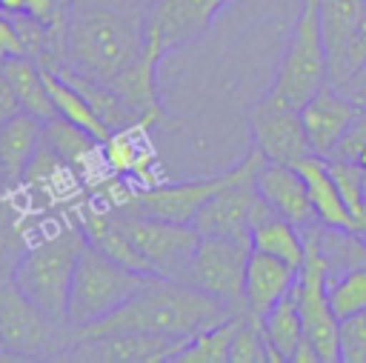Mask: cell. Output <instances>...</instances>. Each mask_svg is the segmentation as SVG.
I'll use <instances>...</instances> for the list:
<instances>
[{"label":"cell","mask_w":366,"mask_h":363,"mask_svg":"<svg viewBox=\"0 0 366 363\" xmlns=\"http://www.w3.org/2000/svg\"><path fill=\"white\" fill-rule=\"evenodd\" d=\"M146 46L143 0H71L66 26V66L112 83Z\"/></svg>","instance_id":"6da1fadb"},{"label":"cell","mask_w":366,"mask_h":363,"mask_svg":"<svg viewBox=\"0 0 366 363\" xmlns=\"http://www.w3.org/2000/svg\"><path fill=\"white\" fill-rule=\"evenodd\" d=\"M237 314L220 297L180 280L152 277L137 294H132L112 314L71 329L74 337H100L109 332H152L169 337H194L197 332Z\"/></svg>","instance_id":"7a4b0ae2"},{"label":"cell","mask_w":366,"mask_h":363,"mask_svg":"<svg viewBox=\"0 0 366 363\" xmlns=\"http://www.w3.org/2000/svg\"><path fill=\"white\" fill-rule=\"evenodd\" d=\"M86 232L77 226H66L54 232L51 237H43L40 243L29 246L11 266L14 286L37 306L43 309L57 326L69 329V292L71 277L80 260V252L86 246Z\"/></svg>","instance_id":"3957f363"},{"label":"cell","mask_w":366,"mask_h":363,"mask_svg":"<svg viewBox=\"0 0 366 363\" xmlns=\"http://www.w3.org/2000/svg\"><path fill=\"white\" fill-rule=\"evenodd\" d=\"M323 83H329V60L320 31V0H300L297 20L274 71V83L263 100L272 106L300 109Z\"/></svg>","instance_id":"277c9868"},{"label":"cell","mask_w":366,"mask_h":363,"mask_svg":"<svg viewBox=\"0 0 366 363\" xmlns=\"http://www.w3.org/2000/svg\"><path fill=\"white\" fill-rule=\"evenodd\" d=\"M152 277H157V274L134 272V269L112 260L92 243H86L80 252L74 277H71L69 329H80V326H89V323L112 314L132 294H137Z\"/></svg>","instance_id":"5b68a950"},{"label":"cell","mask_w":366,"mask_h":363,"mask_svg":"<svg viewBox=\"0 0 366 363\" xmlns=\"http://www.w3.org/2000/svg\"><path fill=\"white\" fill-rule=\"evenodd\" d=\"M71 329L37 309L11 277H0V346L9 360H60Z\"/></svg>","instance_id":"8992f818"},{"label":"cell","mask_w":366,"mask_h":363,"mask_svg":"<svg viewBox=\"0 0 366 363\" xmlns=\"http://www.w3.org/2000/svg\"><path fill=\"white\" fill-rule=\"evenodd\" d=\"M114 217H117L120 232L132 243V249L146 263L149 274L189 283L192 257H194V249L200 243V232L192 223L189 226L166 223V220L134 214V212H126L117 206H114Z\"/></svg>","instance_id":"52a82bcc"},{"label":"cell","mask_w":366,"mask_h":363,"mask_svg":"<svg viewBox=\"0 0 366 363\" xmlns=\"http://www.w3.org/2000/svg\"><path fill=\"white\" fill-rule=\"evenodd\" d=\"M303 243H306V254H303V263L297 269V283H295L303 332H306V340L315 346L320 363H340V346H337L340 320L329 303V286H326L329 263L320 252V223L303 229Z\"/></svg>","instance_id":"ba28073f"},{"label":"cell","mask_w":366,"mask_h":363,"mask_svg":"<svg viewBox=\"0 0 366 363\" xmlns=\"http://www.w3.org/2000/svg\"><path fill=\"white\" fill-rule=\"evenodd\" d=\"M260 163H263V154L252 146V151L237 163L240 166L237 174L197 212L192 226L200 234H217V237L252 243V209H254V200L260 197L254 174Z\"/></svg>","instance_id":"9c48e42d"},{"label":"cell","mask_w":366,"mask_h":363,"mask_svg":"<svg viewBox=\"0 0 366 363\" xmlns=\"http://www.w3.org/2000/svg\"><path fill=\"white\" fill-rule=\"evenodd\" d=\"M240 166H232L214 177H200V180H180V183H152L134 194H123L117 209L157 217L166 223H194L197 212L237 174Z\"/></svg>","instance_id":"30bf717a"},{"label":"cell","mask_w":366,"mask_h":363,"mask_svg":"<svg viewBox=\"0 0 366 363\" xmlns=\"http://www.w3.org/2000/svg\"><path fill=\"white\" fill-rule=\"evenodd\" d=\"M249 252H252V243H246V240L200 234V243H197L194 257H192L189 283L220 297L234 312H246L243 280H246Z\"/></svg>","instance_id":"8fae6325"},{"label":"cell","mask_w":366,"mask_h":363,"mask_svg":"<svg viewBox=\"0 0 366 363\" xmlns=\"http://www.w3.org/2000/svg\"><path fill=\"white\" fill-rule=\"evenodd\" d=\"M192 337H169L152 332H109L100 337L69 340L60 360L80 363H172Z\"/></svg>","instance_id":"7c38bea8"},{"label":"cell","mask_w":366,"mask_h":363,"mask_svg":"<svg viewBox=\"0 0 366 363\" xmlns=\"http://www.w3.org/2000/svg\"><path fill=\"white\" fill-rule=\"evenodd\" d=\"M163 54H166V46H163L160 34L146 23V46H143L140 57L126 71H120L112 83H106L137 111L143 129L166 123V109H163V100L157 91V63L163 60Z\"/></svg>","instance_id":"4fadbf2b"},{"label":"cell","mask_w":366,"mask_h":363,"mask_svg":"<svg viewBox=\"0 0 366 363\" xmlns=\"http://www.w3.org/2000/svg\"><path fill=\"white\" fill-rule=\"evenodd\" d=\"M249 126H252L254 149L269 163H289V166H295L306 154H312L297 109L272 106V103L260 100L252 109V114H249Z\"/></svg>","instance_id":"5bb4252c"},{"label":"cell","mask_w":366,"mask_h":363,"mask_svg":"<svg viewBox=\"0 0 366 363\" xmlns=\"http://www.w3.org/2000/svg\"><path fill=\"white\" fill-rule=\"evenodd\" d=\"M303 131L309 140V151L317 157H332L355 117L363 111L355 100H349L337 86L323 83L300 109Z\"/></svg>","instance_id":"9a60e30c"},{"label":"cell","mask_w":366,"mask_h":363,"mask_svg":"<svg viewBox=\"0 0 366 363\" xmlns=\"http://www.w3.org/2000/svg\"><path fill=\"white\" fill-rule=\"evenodd\" d=\"M229 3L234 0H152L146 23L160 34L166 51H172L203 37Z\"/></svg>","instance_id":"2e32d148"},{"label":"cell","mask_w":366,"mask_h":363,"mask_svg":"<svg viewBox=\"0 0 366 363\" xmlns=\"http://www.w3.org/2000/svg\"><path fill=\"white\" fill-rule=\"evenodd\" d=\"M254 183H257V192L260 197L283 217L289 220L292 226H297L300 232L320 223L317 214H315V206L309 200V189H306V180L303 174L289 166V163H269L263 160L257 166V174H254Z\"/></svg>","instance_id":"e0dca14e"},{"label":"cell","mask_w":366,"mask_h":363,"mask_svg":"<svg viewBox=\"0 0 366 363\" xmlns=\"http://www.w3.org/2000/svg\"><path fill=\"white\" fill-rule=\"evenodd\" d=\"M295 283H297V266L252 249L246 260V280H243L246 312L254 317H263L277 300H283L295 289Z\"/></svg>","instance_id":"ac0fdd59"},{"label":"cell","mask_w":366,"mask_h":363,"mask_svg":"<svg viewBox=\"0 0 366 363\" xmlns=\"http://www.w3.org/2000/svg\"><path fill=\"white\" fill-rule=\"evenodd\" d=\"M43 143V120L20 111L0 126V174L9 189L23 183V171Z\"/></svg>","instance_id":"d6986e66"},{"label":"cell","mask_w":366,"mask_h":363,"mask_svg":"<svg viewBox=\"0 0 366 363\" xmlns=\"http://www.w3.org/2000/svg\"><path fill=\"white\" fill-rule=\"evenodd\" d=\"M295 169L303 174L306 180V189H309V200L315 206V214L323 226H332V229H355V220L332 180V171H329V163L326 157H317V154H306L300 163H295ZM357 232V229H355Z\"/></svg>","instance_id":"ffe728a7"},{"label":"cell","mask_w":366,"mask_h":363,"mask_svg":"<svg viewBox=\"0 0 366 363\" xmlns=\"http://www.w3.org/2000/svg\"><path fill=\"white\" fill-rule=\"evenodd\" d=\"M366 0H320V31L326 43V60H329V83L335 86L343 74V57L349 37L355 31V23L360 17Z\"/></svg>","instance_id":"44dd1931"},{"label":"cell","mask_w":366,"mask_h":363,"mask_svg":"<svg viewBox=\"0 0 366 363\" xmlns=\"http://www.w3.org/2000/svg\"><path fill=\"white\" fill-rule=\"evenodd\" d=\"M43 146H49L77 174L92 169V160H94V154L100 149V143L89 131H83L80 126L69 123L60 114L43 120Z\"/></svg>","instance_id":"7402d4cb"},{"label":"cell","mask_w":366,"mask_h":363,"mask_svg":"<svg viewBox=\"0 0 366 363\" xmlns=\"http://www.w3.org/2000/svg\"><path fill=\"white\" fill-rule=\"evenodd\" d=\"M0 69H3L6 80L11 83V89H14L23 111H29V114H34L40 120H49V117L57 114L54 111V103H51V97L46 91V83H43V69L31 57L6 60Z\"/></svg>","instance_id":"603a6c76"},{"label":"cell","mask_w":366,"mask_h":363,"mask_svg":"<svg viewBox=\"0 0 366 363\" xmlns=\"http://www.w3.org/2000/svg\"><path fill=\"white\" fill-rule=\"evenodd\" d=\"M43 83H46V91H49V97H51V103H54V111L60 114V117H66L69 123H74V126H80L83 131H89L97 143H103L112 131L106 129V123L94 114V109L86 103V97L74 89V86H69L57 71H51V69H43Z\"/></svg>","instance_id":"cb8c5ba5"},{"label":"cell","mask_w":366,"mask_h":363,"mask_svg":"<svg viewBox=\"0 0 366 363\" xmlns=\"http://www.w3.org/2000/svg\"><path fill=\"white\" fill-rule=\"evenodd\" d=\"M252 249L274 254V257H280L297 269H300L303 254H306L303 232L297 226H292L289 220H283L277 212H269L266 217H260L252 226Z\"/></svg>","instance_id":"d4e9b609"},{"label":"cell","mask_w":366,"mask_h":363,"mask_svg":"<svg viewBox=\"0 0 366 363\" xmlns=\"http://www.w3.org/2000/svg\"><path fill=\"white\" fill-rule=\"evenodd\" d=\"M246 312H237L203 332H197L180 352L172 363H229V349H232V340H234V332L240 326V317Z\"/></svg>","instance_id":"484cf974"},{"label":"cell","mask_w":366,"mask_h":363,"mask_svg":"<svg viewBox=\"0 0 366 363\" xmlns=\"http://www.w3.org/2000/svg\"><path fill=\"white\" fill-rule=\"evenodd\" d=\"M260 320H263L266 340L283 354V360H292L295 349H297L300 340L306 337V332H303V317H300L297 297H295V289H292L283 300H277Z\"/></svg>","instance_id":"4316f807"},{"label":"cell","mask_w":366,"mask_h":363,"mask_svg":"<svg viewBox=\"0 0 366 363\" xmlns=\"http://www.w3.org/2000/svg\"><path fill=\"white\" fill-rule=\"evenodd\" d=\"M320 252L329 263V277H337L366 263V237L355 229H332L320 223Z\"/></svg>","instance_id":"83f0119b"},{"label":"cell","mask_w":366,"mask_h":363,"mask_svg":"<svg viewBox=\"0 0 366 363\" xmlns=\"http://www.w3.org/2000/svg\"><path fill=\"white\" fill-rule=\"evenodd\" d=\"M326 286H329V303L337 320L366 309V263L337 277H326Z\"/></svg>","instance_id":"f1b7e54d"},{"label":"cell","mask_w":366,"mask_h":363,"mask_svg":"<svg viewBox=\"0 0 366 363\" xmlns=\"http://www.w3.org/2000/svg\"><path fill=\"white\" fill-rule=\"evenodd\" d=\"M137 131L143 129H123V131H112L103 143H100V154H103V166L109 169V174L114 177H126L134 171L137 160L143 157V143L137 140Z\"/></svg>","instance_id":"f546056e"},{"label":"cell","mask_w":366,"mask_h":363,"mask_svg":"<svg viewBox=\"0 0 366 363\" xmlns=\"http://www.w3.org/2000/svg\"><path fill=\"white\" fill-rule=\"evenodd\" d=\"M229 363H266V332L260 317L249 312L240 317V326L229 349Z\"/></svg>","instance_id":"4dcf8cb0"},{"label":"cell","mask_w":366,"mask_h":363,"mask_svg":"<svg viewBox=\"0 0 366 363\" xmlns=\"http://www.w3.org/2000/svg\"><path fill=\"white\" fill-rule=\"evenodd\" d=\"M329 163V171H332V180L355 220V229H357V217L363 214V206H366V197H363V171L352 163V160H343V157H326Z\"/></svg>","instance_id":"1f68e13d"},{"label":"cell","mask_w":366,"mask_h":363,"mask_svg":"<svg viewBox=\"0 0 366 363\" xmlns=\"http://www.w3.org/2000/svg\"><path fill=\"white\" fill-rule=\"evenodd\" d=\"M337 346H340V363H366V309L340 317Z\"/></svg>","instance_id":"d6a6232c"},{"label":"cell","mask_w":366,"mask_h":363,"mask_svg":"<svg viewBox=\"0 0 366 363\" xmlns=\"http://www.w3.org/2000/svg\"><path fill=\"white\" fill-rule=\"evenodd\" d=\"M71 0H26V14H31L37 23H43L57 43L66 49V26H69Z\"/></svg>","instance_id":"836d02e7"},{"label":"cell","mask_w":366,"mask_h":363,"mask_svg":"<svg viewBox=\"0 0 366 363\" xmlns=\"http://www.w3.org/2000/svg\"><path fill=\"white\" fill-rule=\"evenodd\" d=\"M366 63V3H363V9H360V17H357V23H355V31H352V37H349V46H346V57H343V74H340V80L335 83V86H340L357 66H363Z\"/></svg>","instance_id":"e575fe53"},{"label":"cell","mask_w":366,"mask_h":363,"mask_svg":"<svg viewBox=\"0 0 366 363\" xmlns=\"http://www.w3.org/2000/svg\"><path fill=\"white\" fill-rule=\"evenodd\" d=\"M363 146H366V109L355 117V123L349 126V131L343 134V140L337 143V149H335V154H332V157L352 160V157L357 154V149H363Z\"/></svg>","instance_id":"d590c367"},{"label":"cell","mask_w":366,"mask_h":363,"mask_svg":"<svg viewBox=\"0 0 366 363\" xmlns=\"http://www.w3.org/2000/svg\"><path fill=\"white\" fill-rule=\"evenodd\" d=\"M14 57H26V51H23V43H20L14 20L0 11V66L6 60H14Z\"/></svg>","instance_id":"8d00e7d4"},{"label":"cell","mask_w":366,"mask_h":363,"mask_svg":"<svg viewBox=\"0 0 366 363\" xmlns=\"http://www.w3.org/2000/svg\"><path fill=\"white\" fill-rule=\"evenodd\" d=\"M349 100H355L360 109H366V63L363 66H357L340 86H337Z\"/></svg>","instance_id":"74e56055"},{"label":"cell","mask_w":366,"mask_h":363,"mask_svg":"<svg viewBox=\"0 0 366 363\" xmlns=\"http://www.w3.org/2000/svg\"><path fill=\"white\" fill-rule=\"evenodd\" d=\"M20 111H23V106H20V100H17L14 89H11V83L6 80L3 69H0V126H3L6 120H11L14 114H20Z\"/></svg>","instance_id":"f35d334b"},{"label":"cell","mask_w":366,"mask_h":363,"mask_svg":"<svg viewBox=\"0 0 366 363\" xmlns=\"http://www.w3.org/2000/svg\"><path fill=\"white\" fill-rule=\"evenodd\" d=\"M289 363H320V357H317L315 346L303 337V340H300V346L295 349V354H292V360H289Z\"/></svg>","instance_id":"ab89813d"},{"label":"cell","mask_w":366,"mask_h":363,"mask_svg":"<svg viewBox=\"0 0 366 363\" xmlns=\"http://www.w3.org/2000/svg\"><path fill=\"white\" fill-rule=\"evenodd\" d=\"M0 11L14 17V14H23L26 11V0H0Z\"/></svg>","instance_id":"60d3db41"},{"label":"cell","mask_w":366,"mask_h":363,"mask_svg":"<svg viewBox=\"0 0 366 363\" xmlns=\"http://www.w3.org/2000/svg\"><path fill=\"white\" fill-rule=\"evenodd\" d=\"M6 192H11V189H9V186H6V180H3V174H0V197H3V194H6Z\"/></svg>","instance_id":"b9f144b4"},{"label":"cell","mask_w":366,"mask_h":363,"mask_svg":"<svg viewBox=\"0 0 366 363\" xmlns=\"http://www.w3.org/2000/svg\"><path fill=\"white\" fill-rule=\"evenodd\" d=\"M0 360H9V354L3 352V346H0Z\"/></svg>","instance_id":"7bdbcfd3"},{"label":"cell","mask_w":366,"mask_h":363,"mask_svg":"<svg viewBox=\"0 0 366 363\" xmlns=\"http://www.w3.org/2000/svg\"><path fill=\"white\" fill-rule=\"evenodd\" d=\"M363 197H366V171H363Z\"/></svg>","instance_id":"ee69618b"},{"label":"cell","mask_w":366,"mask_h":363,"mask_svg":"<svg viewBox=\"0 0 366 363\" xmlns=\"http://www.w3.org/2000/svg\"><path fill=\"white\" fill-rule=\"evenodd\" d=\"M143 3H146V6H149V3H152V0H143Z\"/></svg>","instance_id":"f6af8a7d"}]
</instances>
